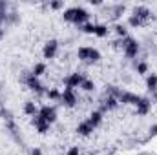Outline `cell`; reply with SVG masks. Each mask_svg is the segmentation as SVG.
Returning <instances> with one entry per match:
<instances>
[{
  "label": "cell",
  "mask_w": 157,
  "mask_h": 155,
  "mask_svg": "<svg viewBox=\"0 0 157 155\" xmlns=\"http://www.w3.org/2000/svg\"><path fill=\"white\" fill-rule=\"evenodd\" d=\"M90 18V13L84 7H71L64 11V20L68 22H75V24H82Z\"/></svg>",
  "instance_id": "cell-1"
},
{
  "label": "cell",
  "mask_w": 157,
  "mask_h": 155,
  "mask_svg": "<svg viewBox=\"0 0 157 155\" xmlns=\"http://www.w3.org/2000/svg\"><path fill=\"white\" fill-rule=\"evenodd\" d=\"M77 55L80 60H90V62H97L101 59V53L93 47H78Z\"/></svg>",
  "instance_id": "cell-2"
},
{
  "label": "cell",
  "mask_w": 157,
  "mask_h": 155,
  "mask_svg": "<svg viewBox=\"0 0 157 155\" xmlns=\"http://www.w3.org/2000/svg\"><path fill=\"white\" fill-rule=\"evenodd\" d=\"M122 47H124V53H126L128 57H137V53H139V44H137V40L130 39V37L124 39Z\"/></svg>",
  "instance_id": "cell-3"
},
{
  "label": "cell",
  "mask_w": 157,
  "mask_h": 155,
  "mask_svg": "<svg viewBox=\"0 0 157 155\" xmlns=\"http://www.w3.org/2000/svg\"><path fill=\"white\" fill-rule=\"evenodd\" d=\"M60 100H62V104H64V106H68V108H73V106L77 104V97H75L73 89H70V88H66V89H64V93L60 95Z\"/></svg>",
  "instance_id": "cell-4"
},
{
  "label": "cell",
  "mask_w": 157,
  "mask_h": 155,
  "mask_svg": "<svg viewBox=\"0 0 157 155\" xmlns=\"http://www.w3.org/2000/svg\"><path fill=\"white\" fill-rule=\"evenodd\" d=\"M82 82H84V77H82L80 73H71L70 77L64 78V84H66V88H70V89H73V88H78Z\"/></svg>",
  "instance_id": "cell-5"
},
{
  "label": "cell",
  "mask_w": 157,
  "mask_h": 155,
  "mask_svg": "<svg viewBox=\"0 0 157 155\" xmlns=\"http://www.w3.org/2000/svg\"><path fill=\"white\" fill-rule=\"evenodd\" d=\"M48 124H51V122H55V119H57V112H55V108H51V106H44L42 110H40L39 113Z\"/></svg>",
  "instance_id": "cell-6"
},
{
  "label": "cell",
  "mask_w": 157,
  "mask_h": 155,
  "mask_svg": "<svg viewBox=\"0 0 157 155\" xmlns=\"http://www.w3.org/2000/svg\"><path fill=\"white\" fill-rule=\"evenodd\" d=\"M57 47H59V42L57 40L46 42V46H44V59H53L55 53H57Z\"/></svg>",
  "instance_id": "cell-7"
},
{
  "label": "cell",
  "mask_w": 157,
  "mask_h": 155,
  "mask_svg": "<svg viewBox=\"0 0 157 155\" xmlns=\"http://www.w3.org/2000/svg\"><path fill=\"white\" fill-rule=\"evenodd\" d=\"M119 99H121V102H124V104H137L141 97H137V95H133V93H128V91H122V93H119Z\"/></svg>",
  "instance_id": "cell-8"
},
{
  "label": "cell",
  "mask_w": 157,
  "mask_h": 155,
  "mask_svg": "<svg viewBox=\"0 0 157 155\" xmlns=\"http://www.w3.org/2000/svg\"><path fill=\"white\" fill-rule=\"evenodd\" d=\"M135 106H137V115H146L150 112V100L148 99H139V102Z\"/></svg>",
  "instance_id": "cell-9"
},
{
  "label": "cell",
  "mask_w": 157,
  "mask_h": 155,
  "mask_svg": "<svg viewBox=\"0 0 157 155\" xmlns=\"http://www.w3.org/2000/svg\"><path fill=\"white\" fill-rule=\"evenodd\" d=\"M33 124L37 126L39 133H46V131L49 130V124H48V122H46V120H44V119H42L40 115H37L35 119H33Z\"/></svg>",
  "instance_id": "cell-10"
},
{
  "label": "cell",
  "mask_w": 157,
  "mask_h": 155,
  "mask_svg": "<svg viewBox=\"0 0 157 155\" xmlns=\"http://www.w3.org/2000/svg\"><path fill=\"white\" fill-rule=\"evenodd\" d=\"M133 15H135L137 18H141V20H146V18L152 17V13L148 11V7H143V6H137V7L133 9Z\"/></svg>",
  "instance_id": "cell-11"
},
{
  "label": "cell",
  "mask_w": 157,
  "mask_h": 155,
  "mask_svg": "<svg viewBox=\"0 0 157 155\" xmlns=\"http://www.w3.org/2000/svg\"><path fill=\"white\" fill-rule=\"evenodd\" d=\"M77 131H78V135H82V137H88L91 131H93V126L90 124V122H80L77 126Z\"/></svg>",
  "instance_id": "cell-12"
},
{
  "label": "cell",
  "mask_w": 157,
  "mask_h": 155,
  "mask_svg": "<svg viewBox=\"0 0 157 155\" xmlns=\"http://www.w3.org/2000/svg\"><path fill=\"white\" fill-rule=\"evenodd\" d=\"M28 86L31 88V89H35V91H42V84L39 82V78L37 77H28Z\"/></svg>",
  "instance_id": "cell-13"
},
{
  "label": "cell",
  "mask_w": 157,
  "mask_h": 155,
  "mask_svg": "<svg viewBox=\"0 0 157 155\" xmlns=\"http://www.w3.org/2000/svg\"><path fill=\"white\" fill-rule=\"evenodd\" d=\"M101 120H102V113H101V112H93V113L90 115V120H88V122L95 128V126H99V124H101Z\"/></svg>",
  "instance_id": "cell-14"
},
{
  "label": "cell",
  "mask_w": 157,
  "mask_h": 155,
  "mask_svg": "<svg viewBox=\"0 0 157 155\" xmlns=\"http://www.w3.org/2000/svg\"><path fill=\"white\" fill-rule=\"evenodd\" d=\"M146 86H148L150 91H155L157 89V75H154V73L148 75V77H146Z\"/></svg>",
  "instance_id": "cell-15"
},
{
  "label": "cell",
  "mask_w": 157,
  "mask_h": 155,
  "mask_svg": "<svg viewBox=\"0 0 157 155\" xmlns=\"http://www.w3.org/2000/svg\"><path fill=\"white\" fill-rule=\"evenodd\" d=\"M93 35H97V37H106L108 35V28L104 26V24H99V26H95V31H93Z\"/></svg>",
  "instance_id": "cell-16"
},
{
  "label": "cell",
  "mask_w": 157,
  "mask_h": 155,
  "mask_svg": "<svg viewBox=\"0 0 157 155\" xmlns=\"http://www.w3.org/2000/svg\"><path fill=\"white\" fill-rule=\"evenodd\" d=\"M44 71H46V64H42V62H39V64H35V68H33V77L39 78L40 75H44Z\"/></svg>",
  "instance_id": "cell-17"
},
{
  "label": "cell",
  "mask_w": 157,
  "mask_h": 155,
  "mask_svg": "<svg viewBox=\"0 0 157 155\" xmlns=\"http://www.w3.org/2000/svg\"><path fill=\"white\" fill-rule=\"evenodd\" d=\"M24 112H26L28 115H35V113H37V106H35V102H28V104L24 106Z\"/></svg>",
  "instance_id": "cell-18"
},
{
  "label": "cell",
  "mask_w": 157,
  "mask_h": 155,
  "mask_svg": "<svg viewBox=\"0 0 157 155\" xmlns=\"http://www.w3.org/2000/svg\"><path fill=\"white\" fill-rule=\"evenodd\" d=\"M80 88H82L84 91H93V89H95V84H93L91 80H84V82L80 84Z\"/></svg>",
  "instance_id": "cell-19"
},
{
  "label": "cell",
  "mask_w": 157,
  "mask_h": 155,
  "mask_svg": "<svg viewBox=\"0 0 157 155\" xmlns=\"http://www.w3.org/2000/svg\"><path fill=\"white\" fill-rule=\"evenodd\" d=\"M137 73L146 75V73H148V64H146V62H139V64H137Z\"/></svg>",
  "instance_id": "cell-20"
},
{
  "label": "cell",
  "mask_w": 157,
  "mask_h": 155,
  "mask_svg": "<svg viewBox=\"0 0 157 155\" xmlns=\"http://www.w3.org/2000/svg\"><path fill=\"white\" fill-rule=\"evenodd\" d=\"M141 24H143V20H141V18H137L135 15H132V17H130V26L137 28V26H141Z\"/></svg>",
  "instance_id": "cell-21"
},
{
  "label": "cell",
  "mask_w": 157,
  "mask_h": 155,
  "mask_svg": "<svg viewBox=\"0 0 157 155\" xmlns=\"http://www.w3.org/2000/svg\"><path fill=\"white\" fill-rule=\"evenodd\" d=\"M115 33H117L119 37H126V29H124V26H115Z\"/></svg>",
  "instance_id": "cell-22"
},
{
  "label": "cell",
  "mask_w": 157,
  "mask_h": 155,
  "mask_svg": "<svg viewBox=\"0 0 157 155\" xmlns=\"http://www.w3.org/2000/svg\"><path fill=\"white\" fill-rule=\"evenodd\" d=\"M82 31H84V33H93V31H95V26H91V24H84V26H82Z\"/></svg>",
  "instance_id": "cell-23"
},
{
  "label": "cell",
  "mask_w": 157,
  "mask_h": 155,
  "mask_svg": "<svg viewBox=\"0 0 157 155\" xmlns=\"http://www.w3.org/2000/svg\"><path fill=\"white\" fill-rule=\"evenodd\" d=\"M48 97H49V99H60V93H59L57 89H49V91H48Z\"/></svg>",
  "instance_id": "cell-24"
},
{
  "label": "cell",
  "mask_w": 157,
  "mask_h": 155,
  "mask_svg": "<svg viewBox=\"0 0 157 155\" xmlns=\"http://www.w3.org/2000/svg\"><path fill=\"white\" fill-rule=\"evenodd\" d=\"M115 106H117V100H115L113 97H110L108 102H106V108H115Z\"/></svg>",
  "instance_id": "cell-25"
},
{
  "label": "cell",
  "mask_w": 157,
  "mask_h": 155,
  "mask_svg": "<svg viewBox=\"0 0 157 155\" xmlns=\"http://www.w3.org/2000/svg\"><path fill=\"white\" fill-rule=\"evenodd\" d=\"M66 155H78V148H71V150H70Z\"/></svg>",
  "instance_id": "cell-26"
},
{
  "label": "cell",
  "mask_w": 157,
  "mask_h": 155,
  "mask_svg": "<svg viewBox=\"0 0 157 155\" xmlns=\"http://www.w3.org/2000/svg\"><path fill=\"white\" fill-rule=\"evenodd\" d=\"M51 7H53V9H59V7H62V2H53Z\"/></svg>",
  "instance_id": "cell-27"
},
{
  "label": "cell",
  "mask_w": 157,
  "mask_h": 155,
  "mask_svg": "<svg viewBox=\"0 0 157 155\" xmlns=\"http://www.w3.org/2000/svg\"><path fill=\"white\" fill-rule=\"evenodd\" d=\"M31 155H42V152H40L39 148H35V150H33V152H31Z\"/></svg>",
  "instance_id": "cell-28"
},
{
  "label": "cell",
  "mask_w": 157,
  "mask_h": 155,
  "mask_svg": "<svg viewBox=\"0 0 157 155\" xmlns=\"http://www.w3.org/2000/svg\"><path fill=\"white\" fill-rule=\"evenodd\" d=\"M150 131H152L154 135H157V124H155V126H152V130H150Z\"/></svg>",
  "instance_id": "cell-29"
}]
</instances>
